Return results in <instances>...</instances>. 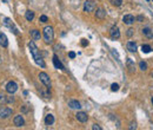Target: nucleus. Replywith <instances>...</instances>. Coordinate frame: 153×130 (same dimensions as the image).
<instances>
[{
  "mask_svg": "<svg viewBox=\"0 0 153 130\" xmlns=\"http://www.w3.org/2000/svg\"><path fill=\"white\" fill-rule=\"evenodd\" d=\"M28 47H30V51L33 56V59L34 62L37 63L38 65H40L41 68H45V63L42 60V57L40 55V51H39V48L37 47V45L34 41H30V44H28Z\"/></svg>",
  "mask_w": 153,
  "mask_h": 130,
  "instance_id": "nucleus-1",
  "label": "nucleus"
},
{
  "mask_svg": "<svg viewBox=\"0 0 153 130\" xmlns=\"http://www.w3.org/2000/svg\"><path fill=\"white\" fill-rule=\"evenodd\" d=\"M54 39V31L52 26H46L44 28V40L46 44H52Z\"/></svg>",
  "mask_w": 153,
  "mask_h": 130,
  "instance_id": "nucleus-2",
  "label": "nucleus"
},
{
  "mask_svg": "<svg viewBox=\"0 0 153 130\" xmlns=\"http://www.w3.org/2000/svg\"><path fill=\"white\" fill-rule=\"evenodd\" d=\"M39 79H40V82L42 83L44 85L51 88V79H50V76H48L46 72H40V73H39Z\"/></svg>",
  "mask_w": 153,
  "mask_h": 130,
  "instance_id": "nucleus-3",
  "label": "nucleus"
},
{
  "mask_svg": "<svg viewBox=\"0 0 153 130\" xmlns=\"http://www.w3.org/2000/svg\"><path fill=\"white\" fill-rule=\"evenodd\" d=\"M13 110L6 106H0V118H8L12 115Z\"/></svg>",
  "mask_w": 153,
  "mask_h": 130,
  "instance_id": "nucleus-4",
  "label": "nucleus"
},
{
  "mask_svg": "<svg viewBox=\"0 0 153 130\" xmlns=\"http://www.w3.org/2000/svg\"><path fill=\"white\" fill-rule=\"evenodd\" d=\"M95 8V3L93 0H86L84 3V11L90 13V12H93V10Z\"/></svg>",
  "mask_w": 153,
  "mask_h": 130,
  "instance_id": "nucleus-5",
  "label": "nucleus"
},
{
  "mask_svg": "<svg viewBox=\"0 0 153 130\" xmlns=\"http://www.w3.org/2000/svg\"><path fill=\"white\" fill-rule=\"evenodd\" d=\"M17 90H18V84L15 82H13V80H11V82H8L6 84V91L8 93H11V95L14 93Z\"/></svg>",
  "mask_w": 153,
  "mask_h": 130,
  "instance_id": "nucleus-6",
  "label": "nucleus"
},
{
  "mask_svg": "<svg viewBox=\"0 0 153 130\" xmlns=\"http://www.w3.org/2000/svg\"><path fill=\"white\" fill-rule=\"evenodd\" d=\"M4 25H5V26H7L8 28H11V30L14 32V34H19L17 27H15V26H14V24L11 21V19H8V18H4Z\"/></svg>",
  "mask_w": 153,
  "mask_h": 130,
  "instance_id": "nucleus-7",
  "label": "nucleus"
},
{
  "mask_svg": "<svg viewBox=\"0 0 153 130\" xmlns=\"http://www.w3.org/2000/svg\"><path fill=\"white\" fill-rule=\"evenodd\" d=\"M126 66H127V71H128L129 75H133L136 72V65H134L132 59H127L126 60Z\"/></svg>",
  "mask_w": 153,
  "mask_h": 130,
  "instance_id": "nucleus-8",
  "label": "nucleus"
},
{
  "mask_svg": "<svg viewBox=\"0 0 153 130\" xmlns=\"http://www.w3.org/2000/svg\"><path fill=\"white\" fill-rule=\"evenodd\" d=\"M75 117H77V120H78L79 122H81V123H85V122H87V120H89L87 113L84 112V111H79V112L75 115Z\"/></svg>",
  "mask_w": 153,
  "mask_h": 130,
  "instance_id": "nucleus-9",
  "label": "nucleus"
},
{
  "mask_svg": "<svg viewBox=\"0 0 153 130\" xmlns=\"http://www.w3.org/2000/svg\"><path fill=\"white\" fill-rule=\"evenodd\" d=\"M13 123H14V125H15V127H18V128L23 127V125L25 124L24 117L21 116V115H18V116H15V117H14V120H13Z\"/></svg>",
  "mask_w": 153,
  "mask_h": 130,
  "instance_id": "nucleus-10",
  "label": "nucleus"
},
{
  "mask_svg": "<svg viewBox=\"0 0 153 130\" xmlns=\"http://www.w3.org/2000/svg\"><path fill=\"white\" fill-rule=\"evenodd\" d=\"M110 34H111V37H112L113 39H119V38H120L119 28L117 27V26H112L111 30H110Z\"/></svg>",
  "mask_w": 153,
  "mask_h": 130,
  "instance_id": "nucleus-11",
  "label": "nucleus"
},
{
  "mask_svg": "<svg viewBox=\"0 0 153 130\" xmlns=\"http://www.w3.org/2000/svg\"><path fill=\"white\" fill-rule=\"evenodd\" d=\"M136 20H137V19L133 17L132 14H126V15H124V18H122V21H124L125 24H127V25H132Z\"/></svg>",
  "mask_w": 153,
  "mask_h": 130,
  "instance_id": "nucleus-12",
  "label": "nucleus"
},
{
  "mask_svg": "<svg viewBox=\"0 0 153 130\" xmlns=\"http://www.w3.org/2000/svg\"><path fill=\"white\" fill-rule=\"evenodd\" d=\"M68 106L71 108V109H80L81 108V104L78 102V101H75V99H71V101H68Z\"/></svg>",
  "mask_w": 153,
  "mask_h": 130,
  "instance_id": "nucleus-13",
  "label": "nucleus"
},
{
  "mask_svg": "<svg viewBox=\"0 0 153 130\" xmlns=\"http://www.w3.org/2000/svg\"><path fill=\"white\" fill-rule=\"evenodd\" d=\"M0 46H3V47H7V46H8L7 37L3 33V32H0Z\"/></svg>",
  "mask_w": 153,
  "mask_h": 130,
  "instance_id": "nucleus-14",
  "label": "nucleus"
},
{
  "mask_svg": "<svg viewBox=\"0 0 153 130\" xmlns=\"http://www.w3.org/2000/svg\"><path fill=\"white\" fill-rule=\"evenodd\" d=\"M53 64H54V66H55V69H60V70H65V68H64V65L61 64V62L58 59V56H53Z\"/></svg>",
  "mask_w": 153,
  "mask_h": 130,
  "instance_id": "nucleus-15",
  "label": "nucleus"
},
{
  "mask_svg": "<svg viewBox=\"0 0 153 130\" xmlns=\"http://www.w3.org/2000/svg\"><path fill=\"white\" fill-rule=\"evenodd\" d=\"M106 15V12L104 8H101V7H99L98 10H97V12H95V17L98 18V19H104Z\"/></svg>",
  "mask_w": 153,
  "mask_h": 130,
  "instance_id": "nucleus-16",
  "label": "nucleus"
},
{
  "mask_svg": "<svg viewBox=\"0 0 153 130\" xmlns=\"http://www.w3.org/2000/svg\"><path fill=\"white\" fill-rule=\"evenodd\" d=\"M31 36H32V38L34 40H39L41 38L40 31H38V30H31Z\"/></svg>",
  "mask_w": 153,
  "mask_h": 130,
  "instance_id": "nucleus-17",
  "label": "nucleus"
},
{
  "mask_svg": "<svg viewBox=\"0 0 153 130\" xmlns=\"http://www.w3.org/2000/svg\"><path fill=\"white\" fill-rule=\"evenodd\" d=\"M127 50L129 52H136L137 51V44L134 41H128L127 43Z\"/></svg>",
  "mask_w": 153,
  "mask_h": 130,
  "instance_id": "nucleus-18",
  "label": "nucleus"
},
{
  "mask_svg": "<svg viewBox=\"0 0 153 130\" xmlns=\"http://www.w3.org/2000/svg\"><path fill=\"white\" fill-rule=\"evenodd\" d=\"M45 123L47 124V125H52V124L54 123V116L51 115V113H48L46 118H45Z\"/></svg>",
  "mask_w": 153,
  "mask_h": 130,
  "instance_id": "nucleus-19",
  "label": "nucleus"
},
{
  "mask_svg": "<svg viewBox=\"0 0 153 130\" xmlns=\"http://www.w3.org/2000/svg\"><path fill=\"white\" fill-rule=\"evenodd\" d=\"M25 18H26L28 21H32L34 19V12H33V11H31V10L26 11V13H25Z\"/></svg>",
  "mask_w": 153,
  "mask_h": 130,
  "instance_id": "nucleus-20",
  "label": "nucleus"
},
{
  "mask_svg": "<svg viewBox=\"0 0 153 130\" xmlns=\"http://www.w3.org/2000/svg\"><path fill=\"white\" fill-rule=\"evenodd\" d=\"M143 33L146 36L147 38H153V32L151 31V28H148V27H145L143 30Z\"/></svg>",
  "mask_w": 153,
  "mask_h": 130,
  "instance_id": "nucleus-21",
  "label": "nucleus"
},
{
  "mask_svg": "<svg viewBox=\"0 0 153 130\" xmlns=\"http://www.w3.org/2000/svg\"><path fill=\"white\" fill-rule=\"evenodd\" d=\"M139 68H140V70H143V71H146L147 70V63L146 62H141L139 63Z\"/></svg>",
  "mask_w": 153,
  "mask_h": 130,
  "instance_id": "nucleus-22",
  "label": "nucleus"
},
{
  "mask_svg": "<svg viewBox=\"0 0 153 130\" xmlns=\"http://www.w3.org/2000/svg\"><path fill=\"white\" fill-rule=\"evenodd\" d=\"M141 50H143L144 53H148V52L151 51V46L150 45H143V46H141Z\"/></svg>",
  "mask_w": 153,
  "mask_h": 130,
  "instance_id": "nucleus-23",
  "label": "nucleus"
},
{
  "mask_svg": "<svg viewBox=\"0 0 153 130\" xmlns=\"http://www.w3.org/2000/svg\"><path fill=\"white\" fill-rule=\"evenodd\" d=\"M111 3H112V5H113V6L119 7V6H121L122 0H111Z\"/></svg>",
  "mask_w": 153,
  "mask_h": 130,
  "instance_id": "nucleus-24",
  "label": "nucleus"
},
{
  "mask_svg": "<svg viewBox=\"0 0 153 130\" xmlns=\"http://www.w3.org/2000/svg\"><path fill=\"white\" fill-rule=\"evenodd\" d=\"M6 103H7L6 96H4V95H0V104H6Z\"/></svg>",
  "mask_w": 153,
  "mask_h": 130,
  "instance_id": "nucleus-25",
  "label": "nucleus"
},
{
  "mask_svg": "<svg viewBox=\"0 0 153 130\" xmlns=\"http://www.w3.org/2000/svg\"><path fill=\"white\" fill-rule=\"evenodd\" d=\"M111 90H112V91H118V90H119V85H118L117 83H113L112 85H111Z\"/></svg>",
  "mask_w": 153,
  "mask_h": 130,
  "instance_id": "nucleus-26",
  "label": "nucleus"
},
{
  "mask_svg": "<svg viewBox=\"0 0 153 130\" xmlns=\"http://www.w3.org/2000/svg\"><path fill=\"white\" fill-rule=\"evenodd\" d=\"M39 20H40L41 23H47L48 18L46 17V15H41V17H40V19H39Z\"/></svg>",
  "mask_w": 153,
  "mask_h": 130,
  "instance_id": "nucleus-27",
  "label": "nucleus"
},
{
  "mask_svg": "<svg viewBox=\"0 0 153 130\" xmlns=\"http://www.w3.org/2000/svg\"><path fill=\"white\" fill-rule=\"evenodd\" d=\"M21 112H24V113H27L28 112V108L26 105H23L21 106Z\"/></svg>",
  "mask_w": 153,
  "mask_h": 130,
  "instance_id": "nucleus-28",
  "label": "nucleus"
},
{
  "mask_svg": "<svg viewBox=\"0 0 153 130\" xmlns=\"http://www.w3.org/2000/svg\"><path fill=\"white\" fill-rule=\"evenodd\" d=\"M92 129H93V130H102L101 127H100V125H98V124H93Z\"/></svg>",
  "mask_w": 153,
  "mask_h": 130,
  "instance_id": "nucleus-29",
  "label": "nucleus"
},
{
  "mask_svg": "<svg viewBox=\"0 0 153 130\" xmlns=\"http://www.w3.org/2000/svg\"><path fill=\"white\" fill-rule=\"evenodd\" d=\"M133 31H134L133 28H128V30H127V36H128V37H131V36L133 34Z\"/></svg>",
  "mask_w": 153,
  "mask_h": 130,
  "instance_id": "nucleus-30",
  "label": "nucleus"
},
{
  "mask_svg": "<svg viewBox=\"0 0 153 130\" xmlns=\"http://www.w3.org/2000/svg\"><path fill=\"white\" fill-rule=\"evenodd\" d=\"M68 56H70V58H75V52H73V51H71L70 53H68Z\"/></svg>",
  "mask_w": 153,
  "mask_h": 130,
  "instance_id": "nucleus-31",
  "label": "nucleus"
},
{
  "mask_svg": "<svg viewBox=\"0 0 153 130\" xmlns=\"http://www.w3.org/2000/svg\"><path fill=\"white\" fill-rule=\"evenodd\" d=\"M87 44H89V41L86 40V39H82V41H81V45H82V46H86Z\"/></svg>",
  "mask_w": 153,
  "mask_h": 130,
  "instance_id": "nucleus-32",
  "label": "nucleus"
},
{
  "mask_svg": "<svg viewBox=\"0 0 153 130\" xmlns=\"http://www.w3.org/2000/svg\"><path fill=\"white\" fill-rule=\"evenodd\" d=\"M136 19H137V20H139V21H143L144 20V17H143V15H139V17L136 18Z\"/></svg>",
  "mask_w": 153,
  "mask_h": 130,
  "instance_id": "nucleus-33",
  "label": "nucleus"
},
{
  "mask_svg": "<svg viewBox=\"0 0 153 130\" xmlns=\"http://www.w3.org/2000/svg\"><path fill=\"white\" fill-rule=\"evenodd\" d=\"M129 129H137L136 123H132V124H131V127H129Z\"/></svg>",
  "mask_w": 153,
  "mask_h": 130,
  "instance_id": "nucleus-34",
  "label": "nucleus"
},
{
  "mask_svg": "<svg viewBox=\"0 0 153 130\" xmlns=\"http://www.w3.org/2000/svg\"><path fill=\"white\" fill-rule=\"evenodd\" d=\"M152 104H153V97H152Z\"/></svg>",
  "mask_w": 153,
  "mask_h": 130,
  "instance_id": "nucleus-35",
  "label": "nucleus"
},
{
  "mask_svg": "<svg viewBox=\"0 0 153 130\" xmlns=\"http://www.w3.org/2000/svg\"><path fill=\"white\" fill-rule=\"evenodd\" d=\"M146 1H150V0H146Z\"/></svg>",
  "mask_w": 153,
  "mask_h": 130,
  "instance_id": "nucleus-36",
  "label": "nucleus"
},
{
  "mask_svg": "<svg viewBox=\"0 0 153 130\" xmlns=\"http://www.w3.org/2000/svg\"><path fill=\"white\" fill-rule=\"evenodd\" d=\"M152 77H153V73H152Z\"/></svg>",
  "mask_w": 153,
  "mask_h": 130,
  "instance_id": "nucleus-37",
  "label": "nucleus"
}]
</instances>
